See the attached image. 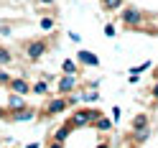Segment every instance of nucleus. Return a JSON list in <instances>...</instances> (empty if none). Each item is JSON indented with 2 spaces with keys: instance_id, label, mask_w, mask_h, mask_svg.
<instances>
[{
  "instance_id": "f257e3e1",
  "label": "nucleus",
  "mask_w": 158,
  "mask_h": 148,
  "mask_svg": "<svg viewBox=\"0 0 158 148\" xmlns=\"http://www.w3.org/2000/svg\"><path fill=\"white\" fill-rule=\"evenodd\" d=\"M145 11H140V8L135 5H123L120 11H117V21H120L125 28H133V31H140V28L145 26Z\"/></svg>"
},
{
  "instance_id": "f03ea898",
  "label": "nucleus",
  "mask_w": 158,
  "mask_h": 148,
  "mask_svg": "<svg viewBox=\"0 0 158 148\" xmlns=\"http://www.w3.org/2000/svg\"><path fill=\"white\" fill-rule=\"evenodd\" d=\"M100 115H102V110H97V107H89V105H82L79 110H74L72 115H69V120H66V123L72 125L74 130H77V128H89Z\"/></svg>"
},
{
  "instance_id": "7ed1b4c3",
  "label": "nucleus",
  "mask_w": 158,
  "mask_h": 148,
  "mask_svg": "<svg viewBox=\"0 0 158 148\" xmlns=\"http://www.w3.org/2000/svg\"><path fill=\"white\" fill-rule=\"evenodd\" d=\"M69 110V102H66V95H59V97H51L46 105H44V110H41V117H46V120H51V117L56 115H61Z\"/></svg>"
},
{
  "instance_id": "20e7f679",
  "label": "nucleus",
  "mask_w": 158,
  "mask_h": 148,
  "mask_svg": "<svg viewBox=\"0 0 158 148\" xmlns=\"http://www.w3.org/2000/svg\"><path fill=\"white\" fill-rule=\"evenodd\" d=\"M23 51H26L28 61H38V59L48 51V41H44V38H33V41H28L23 46Z\"/></svg>"
},
{
  "instance_id": "39448f33",
  "label": "nucleus",
  "mask_w": 158,
  "mask_h": 148,
  "mask_svg": "<svg viewBox=\"0 0 158 148\" xmlns=\"http://www.w3.org/2000/svg\"><path fill=\"white\" fill-rule=\"evenodd\" d=\"M79 90V77L77 74H61L56 79V92L59 95H72Z\"/></svg>"
},
{
  "instance_id": "423d86ee",
  "label": "nucleus",
  "mask_w": 158,
  "mask_h": 148,
  "mask_svg": "<svg viewBox=\"0 0 158 148\" xmlns=\"http://www.w3.org/2000/svg\"><path fill=\"white\" fill-rule=\"evenodd\" d=\"M8 87V92H15V95H31V82L26 79V77L21 74V77H10V82L5 84Z\"/></svg>"
},
{
  "instance_id": "0eeeda50",
  "label": "nucleus",
  "mask_w": 158,
  "mask_h": 148,
  "mask_svg": "<svg viewBox=\"0 0 158 148\" xmlns=\"http://www.w3.org/2000/svg\"><path fill=\"white\" fill-rule=\"evenodd\" d=\"M36 117V110L33 107H18V110H8V120H13V123H31Z\"/></svg>"
},
{
  "instance_id": "6e6552de",
  "label": "nucleus",
  "mask_w": 158,
  "mask_h": 148,
  "mask_svg": "<svg viewBox=\"0 0 158 148\" xmlns=\"http://www.w3.org/2000/svg\"><path fill=\"white\" fill-rule=\"evenodd\" d=\"M74 59H77V64L89 66V69H97V66H100V56H97V54H92V51H87V49H79Z\"/></svg>"
},
{
  "instance_id": "1a4fd4ad",
  "label": "nucleus",
  "mask_w": 158,
  "mask_h": 148,
  "mask_svg": "<svg viewBox=\"0 0 158 148\" xmlns=\"http://www.w3.org/2000/svg\"><path fill=\"white\" fill-rule=\"evenodd\" d=\"M100 87H89V90H84V92H79V102L82 105H94V102H100Z\"/></svg>"
},
{
  "instance_id": "9d476101",
  "label": "nucleus",
  "mask_w": 158,
  "mask_h": 148,
  "mask_svg": "<svg viewBox=\"0 0 158 148\" xmlns=\"http://www.w3.org/2000/svg\"><path fill=\"white\" fill-rule=\"evenodd\" d=\"M145 128H151V117H148V112H138L133 115V120H130V130H145Z\"/></svg>"
},
{
  "instance_id": "9b49d317",
  "label": "nucleus",
  "mask_w": 158,
  "mask_h": 148,
  "mask_svg": "<svg viewBox=\"0 0 158 148\" xmlns=\"http://www.w3.org/2000/svg\"><path fill=\"white\" fill-rule=\"evenodd\" d=\"M72 130H74V128L69 125V123H64V125H59L56 130H54V135H51V141H59V143H66V141H69V135H72Z\"/></svg>"
},
{
  "instance_id": "f8f14e48",
  "label": "nucleus",
  "mask_w": 158,
  "mask_h": 148,
  "mask_svg": "<svg viewBox=\"0 0 158 148\" xmlns=\"http://www.w3.org/2000/svg\"><path fill=\"white\" fill-rule=\"evenodd\" d=\"M92 128H94V130H100V133H110L112 128H115V123H112V117H105V112H102V115L92 123Z\"/></svg>"
},
{
  "instance_id": "ddd939ff",
  "label": "nucleus",
  "mask_w": 158,
  "mask_h": 148,
  "mask_svg": "<svg viewBox=\"0 0 158 148\" xmlns=\"http://www.w3.org/2000/svg\"><path fill=\"white\" fill-rule=\"evenodd\" d=\"M8 110H18V107H26V97L23 95H15V92H10L8 95Z\"/></svg>"
},
{
  "instance_id": "4468645a",
  "label": "nucleus",
  "mask_w": 158,
  "mask_h": 148,
  "mask_svg": "<svg viewBox=\"0 0 158 148\" xmlns=\"http://www.w3.org/2000/svg\"><path fill=\"white\" fill-rule=\"evenodd\" d=\"M100 5H102L105 13H117L125 5V0H100Z\"/></svg>"
},
{
  "instance_id": "2eb2a0df",
  "label": "nucleus",
  "mask_w": 158,
  "mask_h": 148,
  "mask_svg": "<svg viewBox=\"0 0 158 148\" xmlns=\"http://www.w3.org/2000/svg\"><path fill=\"white\" fill-rule=\"evenodd\" d=\"M61 72H64V74H79L77 59H64V61H61Z\"/></svg>"
},
{
  "instance_id": "dca6fc26",
  "label": "nucleus",
  "mask_w": 158,
  "mask_h": 148,
  "mask_svg": "<svg viewBox=\"0 0 158 148\" xmlns=\"http://www.w3.org/2000/svg\"><path fill=\"white\" fill-rule=\"evenodd\" d=\"M31 95L46 97V95H48V84H46V79H41V82H33V84H31Z\"/></svg>"
},
{
  "instance_id": "f3484780",
  "label": "nucleus",
  "mask_w": 158,
  "mask_h": 148,
  "mask_svg": "<svg viewBox=\"0 0 158 148\" xmlns=\"http://www.w3.org/2000/svg\"><path fill=\"white\" fill-rule=\"evenodd\" d=\"M151 69H153V61H143V64L130 66V69H127V74H138V77H140V74H145V72H151Z\"/></svg>"
},
{
  "instance_id": "a211bd4d",
  "label": "nucleus",
  "mask_w": 158,
  "mask_h": 148,
  "mask_svg": "<svg viewBox=\"0 0 158 148\" xmlns=\"http://www.w3.org/2000/svg\"><path fill=\"white\" fill-rule=\"evenodd\" d=\"M38 26H41V31L51 33V31H54V26H56V21H54V15H44L41 21H38Z\"/></svg>"
},
{
  "instance_id": "6ab92c4d",
  "label": "nucleus",
  "mask_w": 158,
  "mask_h": 148,
  "mask_svg": "<svg viewBox=\"0 0 158 148\" xmlns=\"http://www.w3.org/2000/svg\"><path fill=\"white\" fill-rule=\"evenodd\" d=\"M10 61H13V54H10V49L0 46V66H8Z\"/></svg>"
},
{
  "instance_id": "aec40b11",
  "label": "nucleus",
  "mask_w": 158,
  "mask_h": 148,
  "mask_svg": "<svg viewBox=\"0 0 158 148\" xmlns=\"http://www.w3.org/2000/svg\"><path fill=\"white\" fill-rule=\"evenodd\" d=\"M148 138H151V130H148V128H145V130H135L133 141H135L138 146H140V143H145V141H148Z\"/></svg>"
},
{
  "instance_id": "412c9836",
  "label": "nucleus",
  "mask_w": 158,
  "mask_h": 148,
  "mask_svg": "<svg viewBox=\"0 0 158 148\" xmlns=\"http://www.w3.org/2000/svg\"><path fill=\"white\" fill-rule=\"evenodd\" d=\"M120 115H123V110H120V107H117V105H115V107H112V110H110V117H112V123H115V125H117V123H120Z\"/></svg>"
},
{
  "instance_id": "4be33fe9",
  "label": "nucleus",
  "mask_w": 158,
  "mask_h": 148,
  "mask_svg": "<svg viewBox=\"0 0 158 148\" xmlns=\"http://www.w3.org/2000/svg\"><path fill=\"white\" fill-rule=\"evenodd\" d=\"M13 33V26L10 23H0V36H10Z\"/></svg>"
},
{
  "instance_id": "5701e85b",
  "label": "nucleus",
  "mask_w": 158,
  "mask_h": 148,
  "mask_svg": "<svg viewBox=\"0 0 158 148\" xmlns=\"http://www.w3.org/2000/svg\"><path fill=\"white\" fill-rule=\"evenodd\" d=\"M105 36H107V38H115V36H117V31H115V26H112V23H107V26H105Z\"/></svg>"
},
{
  "instance_id": "b1692460",
  "label": "nucleus",
  "mask_w": 158,
  "mask_h": 148,
  "mask_svg": "<svg viewBox=\"0 0 158 148\" xmlns=\"http://www.w3.org/2000/svg\"><path fill=\"white\" fill-rule=\"evenodd\" d=\"M8 82H10V74H8L5 69L0 66V87H3V84H8Z\"/></svg>"
},
{
  "instance_id": "393cba45",
  "label": "nucleus",
  "mask_w": 158,
  "mask_h": 148,
  "mask_svg": "<svg viewBox=\"0 0 158 148\" xmlns=\"http://www.w3.org/2000/svg\"><path fill=\"white\" fill-rule=\"evenodd\" d=\"M151 97H153V100L158 102V79H156V84L151 87Z\"/></svg>"
},
{
  "instance_id": "a878e982",
  "label": "nucleus",
  "mask_w": 158,
  "mask_h": 148,
  "mask_svg": "<svg viewBox=\"0 0 158 148\" xmlns=\"http://www.w3.org/2000/svg\"><path fill=\"white\" fill-rule=\"evenodd\" d=\"M127 82H130V84H138V82H140V77H138V74H127Z\"/></svg>"
},
{
  "instance_id": "bb28decb",
  "label": "nucleus",
  "mask_w": 158,
  "mask_h": 148,
  "mask_svg": "<svg viewBox=\"0 0 158 148\" xmlns=\"http://www.w3.org/2000/svg\"><path fill=\"white\" fill-rule=\"evenodd\" d=\"M48 148H66V143H59V141H51V143H48Z\"/></svg>"
},
{
  "instance_id": "cd10ccee",
  "label": "nucleus",
  "mask_w": 158,
  "mask_h": 148,
  "mask_svg": "<svg viewBox=\"0 0 158 148\" xmlns=\"http://www.w3.org/2000/svg\"><path fill=\"white\" fill-rule=\"evenodd\" d=\"M69 41H74V44H79V33H74V31H69Z\"/></svg>"
},
{
  "instance_id": "c85d7f7f",
  "label": "nucleus",
  "mask_w": 158,
  "mask_h": 148,
  "mask_svg": "<svg viewBox=\"0 0 158 148\" xmlns=\"http://www.w3.org/2000/svg\"><path fill=\"white\" fill-rule=\"evenodd\" d=\"M8 117V107H0V120H5Z\"/></svg>"
},
{
  "instance_id": "c756f323",
  "label": "nucleus",
  "mask_w": 158,
  "mask_h": 148,
  "mask_svg": "<svg viewBox=\"0 0 158 148\" xmlns=\"http://www.w3.org/2000/svg\"><path fill=\"white\" fill-rule=\"evenodd\" d=\"M38 3H41V5H54L56 0H38Z\"/></svg>"
},
{
  "instance_id": "7c9ffc66",
  "label": "nucleus",
  "mask_w": 158,
  "mask_h": 148,
  "mask_svg": "<svg viewBox=\"0 0 158 148\" xmlns=\"http://www.w3.org/2000/svg\"><path fill=\"white\" fill-rule=\"evenodd\" d=\"M94 148H110V146H107V141H102V143H97Z\"/></svg>"
},
{
  "instance_id": "2f4dec72",
  "label": "nucleus",
  "mask_w": 158,
  "mask_h": 148,
  "mask_svg": "<svg viewBox=\"0 0 158 148\" xmlns=\"http://www.w3.org/2000/svg\"><path fill=\"white\" fill-rule=\"evenodd\" d=\"M26 148H41V146H38V143H28Z\"/></svg>"
},
{
  "instance_id": "473e14b6",
  "label": "nucleus",
  "mask_w": 158,
  "mask_h": 148,
  "mask_svg": "<svg viewBox=\"0 0 158 148\" xmlns=\"http://www.w3.org/2000/svg\"><path fill=\"white\" fill-rule=\"evenodd\" d=\"M153 77H156V79H158V66H156V72H153Z\"/></svg>"
}]
</instances>
